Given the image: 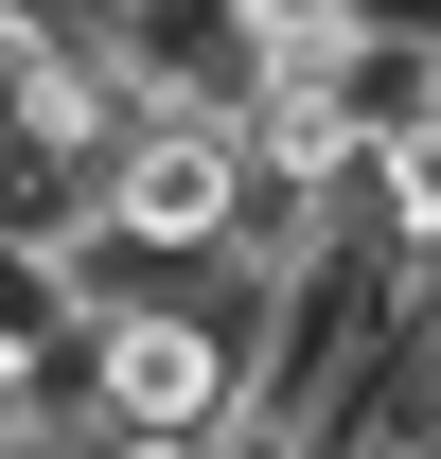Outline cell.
Instances as JSON below:
<instances>
[{"instance_id": "6da1fadb", "label": "cell", "mask_w": 441, "mask_h": 459, "mask_svg": "<svg viewBox=\"0 0 441 459\" xmlns=\"http://www.w3.org/2000/svg\"><path fill=\"white\" fill-rule=\"evenodd\" d=\"M71 18H89V54L124 71L142 124H247L282 89V36L247 0H71Z\"/></svg>"}, {"instance_id": "7a4b0ae2", "label": "cell", "mask_w": 441, "mask_h": 459, "mask_svg": "<svg viewBox=\"0 0 441 459\" xmlns=\"http://www.w3.org/2000/svg\"><path fill=\"white\" fill-rule=\"evenodd\" d=\"M229 212H247V124H142L107 160V265H229ZM142 300V283H107Z\"/></svg>"}, {"instance_id": "3957f363", "label": "cell", "mask_w": 441, "mask_h": 459, "mask_svg": "<svg viewBox=\"0 0 441 459\" xmlns=\"http://www.w3.org/2000/svg\"><path fill=\"white\" fill-rule=\"evenodd\" d=\"M371 230L406 247V265H441V124H406V142H371Z\"/></svg>"}, {"instance_id": "277c9868", "label": "cell", "mask_w": 441, "mask_h": 459, "mask_svg": "<svg viewBox=\"0 0 441 459\" xmlns=\"http://www.w3.org/2000/svg\"><path fill=\"white\" fill-rule=\"evenodd\" d=\"M247 18H265L282 54H335V36H353V18H388V0H247Z\"/></svg>"}, {"instance_id": "5b68a950", "label": "cell", "mask_w": 441, "mask_h": 459, "mask_svg": "<svg viewBox=\"0 0 441 459\" xmlns=\"http://www.w3.org/2000/svg\"><path fill=\"white\" fill-rule=\"evenodd\" d=\"M0 459H18V442H0Z\"/></svg>"}]
</instances>
